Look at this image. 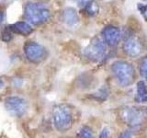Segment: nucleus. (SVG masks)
<instances>
[{
  "mask_svg": "<svg viewBox=\"0 0 147 138\" xmlns=\"http://www.w3.org/2000/svg\"><path fill=\"white\" fill-rule=\"evenodd\" d=\"M121 117L132 128L141 125L144 119V112L139 108H126L122 110Z\"/></svg>",
  "mask_w": 147,
  "mask_h": 138,
  "instance_id": "6",
  "label": "nucleus"
},
{
  "mask_svg": "<svg viewBox=\"0 0 147 138\" xmlns=\"http://www.w3.org/2000/svg\"><path fill=\"white\" fill-rule=\"evenodd\" d=\"M140 73L141 76L147 80V55L142 59L140 63Z\"/></svg>",
  "mask_w": 147,
  "mask_h": 138,
  "instance_id": "15",
  "label": "nucleus"
},
{
  "mask_svg": "<svg viewBox=\"0 0 147 138\" xmlns=\"http://www.w3.org/2000/svg\"><path fill=\"white\" fill-rule=\"evenodd\" d=\"M87 58H89L93 61H98L103 57L105 53V47L98 37H95L91 40L89 45L87 46L85 52Z\"/></svg>",
  "mask_w": 147,
  "mask_h": 138,
  "instance_id": "7",
  "label": "nucleus"
},
{
  "mask_svg": "<svg viewBox=\"0 0 147 138\" xmlns=\"http://www.w3.org/2000/svg\"><path fill=\"white\" fill-rule=\"evenodd\" d=\"M53 120L59 132H65L71 128L73 122L72 110L66 104L56 105L53 110Z\"/></svg>",
  "mask_w": 147,
  "mask_h": 138,
  "instance_id": "2",
  "label": "nucleus"
},
{
  "mask_svg": "<svg viewBox=\"0 0 147 138\" xmlns=\"http://www.w3.org/2000/svg\"><path fill=\"white\" fill-rule=\"evenodd\" d=\"M63 18L64 22L69 26H76L78 23V21H79L77 12L73 7H67L64 9L63 13Z\"/></svg>",
  "mask_w": 147,
  "mask_h": 138,
  "instance_id": "11",
  "label": "nucleus"
},
{
  "mask_svg": "<svg viewBox=\"0 0 147 138\" xmlns=\"http://www.w3.org/2000/svg\"><path fill=\"white\" fill-rule=\"evenodd\" d=\"M104 41L109 46H115L121 39V32L118 28L114 26H107L101 31Z\"/></svg>",
  "mask_w": 147,
  "mask_h": 138,
  "instance_id": "9",
  "label": "nucleus"
},
{
  "mask_svg": "<svg viewBox=\"0 0 147 138\" xmlns=\"http://www.w3.org/2000/svg\"><path fill=\"white\" fill-rule=\"evenodd\" d=\"M4 87V82H3V80L0 78V89H2V87Z\"/></svg>",
  "mask_w": 147,
  "mask_h": 138,
  "instance_id": "21",
  "label": "nucleus"
},
{
  "mask_svg": "<svg viewBox=\"0 0 147 138\" xmlns=\"http://www.w3.org/2000/svg\"><path fill=\"white\" fill-rule=\"evenodd\" d=\"M3 18H4V13L2 10H0V23H2Z\"/></svg>",
  "mask_w": 147,
  "mask_h": 138,
  "instance_id": "20",
  "label": "nucleus"
},
{
  "mask_svg": "<svg viewBox=\"0 0 147 138\" xmlns=\"http://www.w3.org/2000/svg\"><path fill=\"white\" fill-rule=\"evenodd\" d=\"M112 72L118 83L122 87L131 85L135 76L134 68L130 63L117 61L112 64Z\"/></svg>",
  "mask_w": 147,
  "mask_h": 138,
  "instance_id": "3",
  "label": "nucleus"
},
{
  "mask_svg": "<svg viewBox=\"0 0 147 138\" xmlns=\"http://www.w3.org/2000/svg\"><path fill=\"white\" fill-rule=\"evenodd\" d=\"M9 29L13 32H15V33L20 34L23 36L30 35L31 32L33 31L31 26L24 21H18V22L13 23V24H11L10 27H9Z\"/></svg>",
  "mask_w": 147,
  "mask_h": 138,
  "instance_id": "10",
  "label": "nucleus"
},
{
  "mask_svg": "<svg viewBox=\"0 0 147 138\" xmlns=\"http://www.w3.org/2000/svg\"><path fill=\"white\" fill-rule=\"evenodd\" d=\"M136 100L141 103L147 102V87L144 81H139L137 83Z\"/></svg>",
  "mask_w": 147,
  "mask_h": 138,
  "instance_id": "12",
  "label": "nucleus"
},
{
  "mask_svg": "<svg viewBox=\"0 0 147 138\" xmlns=\"http://www.w3.org/2000/svg\"><path fill=\"white\" fill-rule=\"evenodd\" d=\"M109 132L107 128L103 129L99 135V138H109Z\"/></svg>",
  "mask_w": 147,
  "mask_h": 138,
  "instance_id": "17",
  "label": "nucleus"
},
{
  "mask_svg": "<svg viewBox=\"0 0 147 138\" xmlns=\"http://www.w3.org/2000/svg\"><path fill=\"white\" fill-rule=\"evenodd\" d=\"M5 107L13 116H22L28 110V103L20 97L11 96L5 100Z\"/></svg>",
  "mask_w": 147,
  "mask_h": 138,
  "instance_id": "4",
  "label": "nucleus"
},
{
  "mask_svg": "<svg viewBox=\"0 0 147 138\" xmlns=\"http://www.w3.org/2000/svg\"><path fill=\"white\" fill-rule=\"evenodd\" d=\"M142 46L141 43V41L136 38V37L132 36L125 41L123 43V51L127 55L131 57L138 56L142 53Z\"/></svg>",
  "mask_w": 147,
  "mask_h": 138,
  "instance_id": "8",
  "label": "nucleus"
},
{
  "mask_svg": "<svg viewBox=\"0 0 147 138\" xmlns=\"http://www.w3.org/2000/svg\"><path fill=\"white\" fill-rule=\"evenodd\" d=\"M24 53L26 57L32 63H40L46 56L45 48L34 41H28L25 44Z\"/></svg>",
  "mask_w": 147,
  "mask_h": 138,
  "instance_id": "5",
  "label": "nucleus"
},
{
  "mask_svg": "<svg viewBox=\"0 0 147 138\" xmlns=\"http://www.w3.org/2000/svg\"><path fill=\"white\" fill-rule=\"evenodd\" d=\"M138 9L140 10L141 14L144 16V20L147 21V5H142V4H138Z\"/></svg>",
  "mask_w": 147,
  "mask_h": 138,
  "instance_id": "16",
  "label": "nucleus"
},
{
  "mask_svg": "<svg viewBox=\"0 0 147 138\" xmlns=\"http://www.w3.org/2000/svg\"><path fill=\"white\" fill-rule=\"evenodd\" d=\"M85 11L88 16H95L99 11L98 4L94 0H90V1L86 2L85 5Z\"/></svg>",
  "mask_w": 147,
  "mask_h": 138,
  "instance_id": "13",
  "label": "nucleus"
},
{
  "mask_svg": "<svg viewBox=\"0 0 147 138\" xmlns=\"http://www.w3.org/2000/svg\"><path fill=\"white\" fill-rule=\"evenodd\" d=\"M118 138H132V135L131 132L129 131H125L124 133H122L121 135H119Z\"/></svg>",
  "mask_w": 147,
  "mask_h": 138,
  "instance_id": "19",
  "label": "nucleus"
},
{
  "mask_svg": "<svg viewBox=\"0 0 147 138\" xmlns=\"http://www.w3.org/2000/svg\"><path fill=\"white\" fill-rule=\"evenodd\" d=\"M78 138H94V135L89 127L84 126L80 129L78 133Z\"/></svg>",
  "mask_w": 147,
  "mask_h": 138,
  "instance_id": "14",
  "label": "nucleus"
},
{
  "mask_svg": "<svg viewBox=\"0 0 147 138\" xmlns=\"http://www.w3.org/2000/svg\"><path fill=\"white\" fill-rule=\"evenodd\" d=\"M25 18L34 25H40L47 21L51 17V11L44 4L30 2L24 9Z\"/></svg>",
  "mask_w": 147,
  "mask_h": 138,
  "instance_id": "1",
  "label": "nucleus"
},
{
  "mask_svg": "<svg viewBox=\"0 0 147 138\" xmlns=\"http://www.w3.org/2000/svg\"><path fill=\"white\" fill-rule=\"evenodd\" d=\"M10 39H11L10 33L7 32V31H4L3 34H2V40L4 41H10Z\"/></svg>",
  "mask_w": 147,
  "mask_h": 138,
  "instance_id": "18",
  "label": "nucleus"
}]
</instances>
